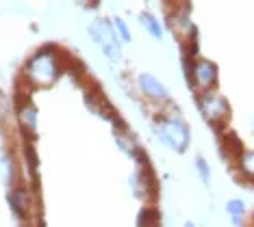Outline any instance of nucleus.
<instances>
[{
	"instance_id": "4468645a",
	"label": "nucleus",
	"mask_w": 254,
	"mask_h": 227,
	"mask_svg": "<svg viewBox=\"0 0 254 227\" xmlns=\"http://www.w3.org/2000/svg\"><path fill=\"white\" fill-rule=\"evenodd\" d=\"M235 165L248 182H254V149H244L235 160Z\"/></svg>"
},
{
	"instance_id": "20e7f679",
	"label": "nucleus",
	"mask_w": 254,
	"mask_h": 227,
	"mask_svg": "<svg viewBox=\"0 0 254 227\" xmlns=\"http://www.w3.org/2000/svg\"><path fill=\"white\" fill-rule=\"evenodd\" d=\"M185 72H187V85L193 91L202 93V91H211L217 87L219 69L209 59H200V56L185 59Z\"/></svg>"
},
{
	"instance_id": "423d86ee",
	"label": "nucleus",
	"mask_w": 254,
	"mask_h": 227,
	"mask_svg": "<svg viewBox=\"0 0 254 227\" xmlns=\"http://www.w3.org/2000/svg\"><path fill=\"white\" fill-rule=\"evenodd\" d=\"M167 26H170L172 35H174L183 45H187L189 42H195V39H198V31H195L187 9L176 7L170 15H167Z\"/></svg>"
},
{
	"instance_id": "6e6552de",
	"label": "nucleus",
	"mask_w": 254,
	"mask_h": 227,
	"mask_svg": "<svg viewBox=\"0 0 254 227\" xmlns=\"http://www.w3.org/2000/svg\"><path fill=\"white\" fill-rule=\"evenodd\" d=\"M137 85H139V91L146 100L154 102V104H165L170 100V93H167V87L161 83L154 74L143 72L137 76Z\"/></svg>"
},
{
	"instance_id": "f3484780",
	"label": "nucleus",
	"mask_w": 254,
	"mask_h": 227,
	"mask_svg": "<svg viewBox=\"0 0 254 227\" xmlns=\"http://www.w3.org/2000/svg\"><path fill=\"white\" fill-rule=\"evenodd\" d=\"M113 28H115V33H118V37H120V42H124V44H130V39H132V35L128 31V24L122 20L120 15H113Z\"/></svg>"
},
{
	"instance_id": "9b49d317",
	"label": "nucleus",
	"mask_w": 254,
	"mask_h": 227,
	"mask_svg": "<svg viewBox=\"0 0 254 227\" xmlns=\"http://www.w3.org/2000/svg\"><path fill=\"white\" fill-rule=\"evenodd\" d=\"M219 151H222V156L226 160H237L239 158V154L244 151V143L239 141V136L235 135V132H224L222 136V147H219Z\"/></svg>"
},
{
	"instance_id": "ddd939ff",
	"label": "nucleus",
	"mask_w": 254,
	"mask_h": 227,
	"mask_svg": "<svg viewBox=\"0 0 254 227\" xmlns=\"http://www.w3.org/2000/svg\"><path fill=\"white\" fill-rule=\"evenodd\" d=\"M139 24L143 26V31H146L152 39L163 42V26H161V22L152 13H150V11H143V13H139Z\"/></svg>"
},
{
	"instance_id": "dca6fc26",
	"label": "nucleus",
	"mask_w": 254,
	"mask_h": 227,
	"mask_svg": "<svg viewBox=\"0 0 254 227\" xmlns=\"http://www.w3.org/2000/svg\"><path fill=\"white\" fill-rule=\"evenodd\" d=\"M159 223H161V217L157 208H143L141 214L137 217V225H159Z\"/></svg>"
},
{
	"instance_id": "2eb2a0df",
	"label": "nucleus",
	"mask_w": 254,
	"mask_h": 227,
	"mask_svg": "<svg viewBox=\"0 0 254 227\" xmlns=\"http://www.w3.org/2000/svg\"><path fill=\"white\" fill-rule=\"evenodd\" d=\"M226 212L235 225H241L246 221V203L241 199H228L226 201Z\"/></svg>"
},
{
	"instance_id": "412c9836",
	"label": "nucleus",
	"mask_w": 254,
	"mask_h": 227,
	"mask_svg": "<svg viewBox=\"0 0 254 227\" xmlns=\"http://www.w3.org/2000/svg\"><path fill=\"white\" fill-rule=\"evenodd\" d=\"M174 2H187V0H174Z\"/></svg>"
},
{
	"instance_id": "f257e3e1",
	"label": "nucleus",
	"mask_w": 254,
	"mask_h": 227,
	"mask_svg": "<svg viewBox=\"0 0 254 227\" xmlns=\"http://www.w3.org/2000/svg\"><path fill=\"white\" fill-rule=\"evenodd\" d=\"M63 74L61 50L55 44H46L31 54L24 65V80L28 89H48Z\"/></svg>"
},
{
	"instance_id": "1a4fd4ad",
	"label": "nucleus",
	"mask_w": 254,
	"mask_h": 227,
	"mask_svg": "<svg viewBox=\"0 0 254 227\" xmlns=\"http://www.w3.org/2000/svg\"><path fill=\"white\" fill-rule=\"evenodd\" d=\"M15 117H18V126L26 138H33L37 135V108L31 100L18 102V106H15Z\"/></svg>"
},
{
	"instance_id": "aec40b11",
	"label": "nucleus",
	"mask_w": 254,
	"mask_h": 227,
	"mask_svg": "<svg viewBox=\"0 0 254 227\" xmlns=\"http://www.w3.org/2000/svg\"><path fill=\"white\" fill-rule=\"evenodd\" d=\"M250 128H252V132H254V115L250 117Z\"/></svg>"
},
{
	"instance_id": "f03ea898",
	"label": "nucleus",
	"mask_w": 254,
	"mask_h": 227,
	"mask_svg": "<svg viewBox=\"0 0 254 227\" xmlns=\"http://www.w3.org/2000/svg\"><path fill=\"white\" fill-rule=\"evenodd\" d=\"M154 132H157L159 141L170 147L176 154H185L191 143V130H189V124L181 117L176 108L172 110H161V113L154 117Z\"/></svg>"
},
{
	"instance_id": "a211bd4d",
	"label": "nucleus",
	"mask_w": 254,
	"mask_h": 227,
	"mask_svg": "<svg viewBox=\"0 0 254 227\" xmlns=\"http://www.w3.org/2000/svg\"><path fill=\"white\" fill-rule=\"evenodd\" d=\"M193 167H195V171H198V176H200L202 182L209 184L211 182V167H209V162L204 160V156H195Z\"/></svg>"
},
{
	"instance_id": "6ab92c4d",
	"label": "nucleus",
	"mask_w": 254,
	"mask_h": 227,
	"mask_svg": "<svg viewBox=\"0 0 254 227\" xmlns=\"http://www.w3.org/2000/svg\"><path fill=\"white\" fill-rule=\"evenodd\" d=\"M9 115H11V102H9V97L0 91V124H2Z\"/></svg>"
},
{
	"instance_id": "9d476101",
	"label": "nucleus",
	"mask_w": 254,
	"mask_h": 227,
	"mask_svg": "<svg viewBox=\"0 0 254 227\" xmlns=\"http://www.w3.org/2000/svg\"><path fill=\"white\" fill-rule=\"evenodd\" d=\"M115 143H118V147L124 151L126 156H130V158H135L137 154L141 151V145L137 141V136L132 135L130 130H126V126H118V121H115Z\"/></svg>"
},
{
	"instance_id": "39448f33",
	"label": "nucleus",
	"mask_w": 254,
	"mask_h": 227,
	"mask_svg": "<svg viewBox=\"0 0 254 227\" xmlns=\"http://www.w3.org/2000/svg\"><path fill=\"white\" fill-rule=\"evenodd\" d=\"M89 35L109 61L111 63L122 61V45H120V37L113 28V22L105 20V17H98L89 24Z\"/></svg>"
},
{
	"instance_id": "0eeeda50",
	"label": "nucleus",
	"mask_w": 254,
	"mask_h": 227,
	"mask_svg": "<svg viewBox=\"0 0 254 227\" xmlns=\"http://www.w3.org/2000/svg\"><path fill=\"white\" fill-rule=\"evenodd\" d=\"M9 206L20 221H28L33 217V193L24 184H13L9 190Z\"/></svg>"
},
{
	"instance_id": "f8f14e48",
	"label": "nucleus",
	"mask_w": 254,
	"mask_h": 227,
	"mask_svg": "<svg viewBox=\"0 0 254 227\" xmlns=\"http://www.w3.org/2000/svg\"><path fill=\"white\" fill-rule=\"evenodd\" d=\"M0 176H2V182L7 186L18 184V162H15L11 151H4L2 158H0Z\"/></svg>"
},
{
	"instance_id": "7ed1b4c3",
	"label": "nucleus",
	"mask_w": 254,
	"mask_h": 227,
	"mask_svg": "<svg viewBox=\"0 0 254 227\" xmlns=\"http://www.w3.org/2000/svg\"><path fill=\"white\" fill-rule=\"evenodd\" d=\"M195 102H198V110H200L202 119H204L213 130H217V132L226 130L228 119H230V104L226 97L219 95L215 89H211V91L198 93Z\"/></svg>"
}]
</instances>
